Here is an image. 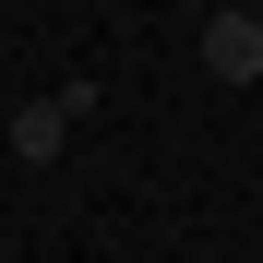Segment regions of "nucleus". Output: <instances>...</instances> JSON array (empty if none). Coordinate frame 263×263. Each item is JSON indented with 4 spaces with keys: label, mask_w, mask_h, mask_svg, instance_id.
<instances>
[{
    "label": "nucleus",
    "mask_w": 263,
    "mask_h": 263,
    "mask_svg": "<svg viewBox=\"0 0 263 263\" xmlns=\"http://www.w3.org/2000/svg\"><path fill=\"white\" fill-rule=\"evenodd\" d=\"M84 108H96V84H60V96H36V108L12 120V156H24V167H48V156L72 144V120H84Z\"/></svg>",
    "instance_id": "f257e3e1"
},
{
    "label": "nucleus",
    "mask_w": 263,
    "mask_h": 263,
    "mask_svg": "<svg viewBox=\"0 0 263 263\" xmlns=\"http://www.w3.org/2000/svg\"><path fill=\"white\" fill-rule=\"evenodd\" d=\"M203 72L215 84H263V12H203Z\"/></svg>",
    "instance_id": "f03ea898"
}]
</instances>
